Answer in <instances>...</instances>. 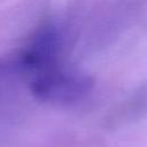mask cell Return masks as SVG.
<instances>
[{
	"mask_svg": "<svg viewBox=\"0 0 147 147\" xmlns=\"http://www.w3.org/2000/svg\"><path fill=\"white\" fill-rule=\"evenodd\" d=\"M29 86L40 101L68 105L84 98L90 92L92 82L87 76L61 63L29 78Z\"/></svg>",
	"mask_w": 147,
	"mask_h": 147,
	"instance_id": "obj_1",
	"label": "cell"
}]
</instances>
